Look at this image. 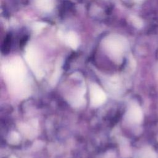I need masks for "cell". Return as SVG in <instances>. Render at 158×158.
I'll use <instances>...</instances> for the list:
<instances>
[{
	"instance_id": "obj_1",
	"label": "cell",
	"mask_w": 158,
	"mask_h": 158,
	"mask_svg": "<svg viewBox=\"0 0 158 158\" xmlns=\"http://www.w3.org/2000/svg\"><path fill=\"white\" fill-rule=\"evenodd\" d=\"M5 78L15 91L25 88V67L20 58H15L4 67Z\"/></svg>"
},
{
	"instance_id": "obj_2",
	"label": "cell",
	"mask_w": 158,
	"mask_h": 158,
	"mask_svg": "<svg viewBox=\"0 0 158 158\" xmlns=\"http://www.w3.org/2000/svg\"><path fill=\"white\" fill-rule=\"evenodd\" d=\"M104 46L114 57H118L126 49L127 41L120 35H112L105 39Z\"/></svg>"
},
{
	"instance_id": "obj_3",
	"label": "cell",
	"mask_w": 158,
	"mask_h": 158,
	"mask_svg": "<svg viewBox=\"0 0 158 158\" xmlns=\"http://www.w3.org/2000/svg\"><path fill=\"white\" fill-rule=\"evenodd\" d=\"M25 58L27 62L30 66L37 77H41L43 75L42 71L39 67L40 57L37 50L33 46H28L25 53Z\"/></svg>"
},
{
	"instance_id": "obj_4",
	"label": "cell",
	"mask_w": 158,
	"mask_h": 158,
	"mask_svg": "<svg viewBox=\"0 0 158 158\" xmlns=\"http://www.w3.org/2000/svg\"><path fill=\"white\" fill-rule=\"evenodd\" d=\"M106 99L105 93L96 84H92L90 87V101L93 106H98L104 102Z\"/></svg>"
},
{
	"instance_id": "obj_5",
	"label": "cell",
	"mask_w": 158,
	"mask_h": 158,
	"mask_svg": "<svg viewBox=\"0 0 158 158\" xmlns=\"http://www.w3.org/2000/svg\"><path fill=\"white\" fill-rule=\"evenodd\" d=\"M127 117L132 122H140L143 118V114L139 107L136 104L131 105L128 110Z\"/></svg>"
},
{
	"instance_id": "obj_6",
	"label": "cell",
	"mask_w": 158,
	"mask_h": 158,
	"mask_svg": "<svg viewBox=\"0 0 158 158\" xmlns=\"http://www.w3.org/2000/svg\"><path fill=\"white\" fill-rule=\"evenodd\" d=\"M65 40L66 43L72 49H75L78 48L79 44V38L75 32L70 31L67 33Z\"/></svg>"
},
{
	"instance_id": "obj_7",
	"label": "cell",
	"mask_w": 158,
	"mask_h": 158,
	"mask_svg": "<svg viewBox=\"0 0 158 158\" xmlns=\"http://www.w3.org/2000/svg\"><path fill=\"white\" fill-rule=\"evenodd\" d=\"M35 4L39 9L49 12L54 7V0H35Z\"/></svg>"
},
{
	"instance_id": "obj_8",
	"label": "cell",
	"mask_w": 158,
	"mask_h": 158,
	"mask_svg": "<svg viewBox=\"0 0 158 158\" xmlns=\"http://www.w3.org/2000/svg\"><path fill=\"white\" fill-rule=\"evenodd\" d=\"M139 158H156V154L150 149H145L138 156Z\"/></svg>"
},
{
	"instance_id": "obj_9",
	"label": "cell",
	"mask_w": 158,
	"mask_h": 158,
	"mask_svg": "<svg viewBox=\"0 0 158 158\" xmlns=\"http://www.w3.org/2000/svg\"><path fill=\"white\" fill-rule=\"evenodd\" d=\"M131 21H132L133 25L135 26H136V27H138V28H140L143 25L142 21L136 17H131Z\"/></svg>"
},
{
	"instance_id": "obj_10",
	"label": "cell",
	"mask_w": 158,
	"mask_h": 158,
	"mask_svg": "<svg viewBox=\"0 0 158 158\" xmlns=\"http://www.w3.org/2000/svg\"><path fill=\"white\" fill-rule=\"evenodd\" d=\"M45 25V24L44 23H41V22H38L37 23L35 24V29L36 30H41L43 27H44Z\"/></svg>"
}]
</instances>
